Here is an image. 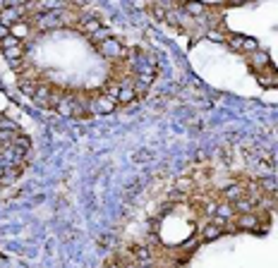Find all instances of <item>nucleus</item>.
<instances>
[{"label":"nucleus","mask_w":278,"mask_h":268,"mask_svg":"<svg viewBox=\"0 0 278 268\" xmlns=\"http://www.w3.org/2000/svg\"><path fill=\"white\" fill-rule=\"evenodd\" d=\"M182 8H185L187 12H190V15H194V17H197V15H204V10H206V8L202 5V3H185Z\"/></svg>","instance_id":"nucleus-1"}]
</instances>
